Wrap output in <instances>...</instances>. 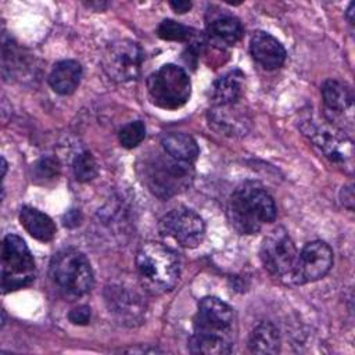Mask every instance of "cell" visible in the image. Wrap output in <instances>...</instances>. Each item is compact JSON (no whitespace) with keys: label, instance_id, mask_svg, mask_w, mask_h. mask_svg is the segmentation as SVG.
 Wrapping results in <instances>:
<instances>
[{"label":"cell","instance_id":"obj_1","mask_svg":"<svg viewBox=\"0 0 355 355\" xmlns=\"http://www.w3.org/2000/svg\"><path fill=\"white\" fill-rule=\"evenodd\" d=\"M194 331L187 347L193 354H230L236 337V313L230 305L216 297H205L198 302L193 320Z\"/></svg>","mask_w":355,"mask_h":355},{"label":"cell","instance_id":"obj_2","mask_svg":"<svg viewBox=\"0 0 355 355\" xmlns=\"http://www.w3.org/2000/svg\"><path fill=\"white\" fill-rule=\"evenodd\" d=\"M276 204L263 186L244 182L230 196L227 219L240 234H255L276 218Z\"/></svg>","mask_w":355,"mask_h":355},{"label":"cell","instance_id":"obj_3","mask_svg":"<svg viewBox=\"0 0 355 355\" xmlns=\"http://www.w3.org/2000/svg\"><path fill=\"white\" fill-rule=\"evenodd\" d=\"M136 269L143 287L153 294L171 291L180 277V258L171 247L148 241L136 254Z\"/></svg>","mask_w":355,"mask_h":355},{"label":"cell","instance_id":"obj_4","mask_svg":"<svg viewBox=\"0 0 355 355\" xmlns=\"http://www.w3.org/2000/svg\"><path fill=\"white\" fill-rule=\"evenodd\" d=\"M141 171L144 184L159 198H169L184 191L194 178L193 164L179 161L165 151L148 157Z\"/></svg>","mask_w":355,"mask_h":355},{"label":"cell","instance_id":"obj_5","mask_svg":"<svg viewBox=\"0 0 355 355\" xmlns=\"http://www.w3.org/2000/svg\"><path fill=\"white\" fill-rule=\"evenodd\" d=\"M50 277L57 288L69 298H78L93 287V270L86 255L75 248L55 252L50 261Z\"/></svg>","mask_w":355,"mask_h":355},{"label":"cell","instance_id":"obj_6","mask_svg":"<svg viewBox=\"0 0 355 355\" xmlns=\"http://www.w3.org/2000/svg\"><path fill=\"white\" fill-rule=\"evenodd\" d=\"M151 101L164 110L183 107L191 94V82L186 71L175 64H165L147 79Z\"/></svg>","mask_w":355,"mask_h":355},{"label":"cell","instance_id":"obj_7","mask_svg":"<svg viewBox=\"0 0 355 355\" xmlns=\"http://www.w3.org/2000/svg\"><path fill=\"white\" fill-rule=\"evenodd\" d=\"M301 130L329 161L349 172L352 171L354 143L344 130L330 121H319L313 118L304 121L301 123Z\"/></svg>","mask_w":355,"mask_h":355},{"label":"cell","instance_id":"obj_8","mask_svg":"<svg viewBox=\"0 0 355 355\" xmlns=\"http://www.w3.org/2000/svg\"><path fill=\"white\" fill-rule=\"evenodd\" d=\"M35 275V261L25 241L17 234H7L1 245V291L6 294L29 286Z\"/></svg>","mask_w":355,"mask_h":355},{"label":"cell","instance_id":"obj_9","mask_svg":"<svg viewBox=\"0 0 355 355\" xmlns=\"http://www.w3.org/2000/svg\"><path fill=\"white\" fill-rule=\"evenodd\" d=\"M259 255L265 269L270 275L288 283L298 252L284 227H276L263 239Z\"/></svg>","mask_w":355,"mask_h":355},{"label":"cell","instance_id":"obj_10","mask_svg":"<svg viewBox=\"0 0 355 355\" xmlns=\"http://www.w3.org/2000/svg\"><path fill=\"white\" fill-rule=\"evenodd\" d=\"M144 60L143 49L130 39L112 42L104 55L103 68L110 79L115 82H129L140 75Z\"/></svg>","mask_w":355,"mask_h":355},{"label":"cell","instance_id":"obj_11","mask_svg":"<svg viewBox=\"0 0 355 355\" xmlns=\"http://www.w3.org/2000/svg\"><path fill=\"white\" fill-rule=\"evenodd\" d=\"M159 233L173 239L184 248L197 247L205 236L202 218L190 208L178 207L164 215L159 220Z\"/></svg>","mask_w":355,"mask_h":355},{"label":"cell","instance_id":"obj_12","mask_svg":"<svg viewBox=\"0 0 355 355\" xmlns=\"http://www.w3.org/2000/svg\"><path fill=\"white\" fill-rule=\"evenodd\" d=\"M333 266V251L322 240H315L301 250L288 279L293 284H305L324 277Z\"/></svg>","mask_w":355,"mask_h":355},{"label":"cell","instance_id":"obj_13","mask_svg":"<svg viewBox=\"0 0 355 355\" xmlns=\"http://www.w3.org/2000/svg\"><path fill=\"white\" fill-rule=\"evenodd\" d=\"M104 300L110 313L122 324H140L146 313V301L132 287L111 284L104 290Z\"/></svg>","mask_w":355,"mask_h":355},{"label":"cell","instance_id":"obj_14","mask_svg":"<svg viewBox=\"0 0 355 355\" xmlns=\"http://www.w3.org/2000/svg\"><path fill=\"white\" fill-rule=\"evenodd\" d=\"M250 53L255 62L263 69L273 71L280 68L287 57L283 44L270 33L257 31L250 40Z\"/></svg>","mask_w":355,"mask_h":355},{"label":"cell","instance_id":"obj_15","mask_svg":"<svg viewBox=\"0 0 355 355\" xmlns=\"http://www.w3.org/2000/svg\"><path fill=\"white\" fill-rule=\"evenodd\" d=\"M236 104L229 105H216L209 110L208 119L209 125L227 136H237V135H245V132L250 129V118Z\"/></svg>","mask_w":355,"mask_h":355},{"label":"cell","instance_id":"obj_16","mask_svg":"<svg viewBox=\"0 0 355 355\" xmlns=\"http://www.w3.org/2000/svg\"><path fill=\"white\" fill-rule=\"evenodd\" d=\"M322 98L324 108L333 118H352L354 97L351 90L336 79H327L322 85Z\"/></svg>","mask_w":355,"mask_h":355},{"label":"cell","instance_id":"obj_17","mask_svg":"<svg viewBox=\"0 0 355 355\" xmlns=\"http://www.w3.org/2000/svg\"><path fill=\"white\" fill-rule=\"evenodd\" d=\"M245 76L240 69H232L214 82L209 90V98L214 107L236 104L243 96Z\"/></svg>","mask_w":355,"mask_h":355},{"label":"cell","instance_id":"obj_18","mask_svg":"<svg viewBox=\"0 0 355 355\" xmlns=\"http://www.w3.org/2000/svg\"><path fill=\"white\" fill-rule=\"evenodd\" d=\"M80 79V64L75 60H62L53 67L49 75V85L55 93L61 96H68L78 89Z\"/></svg>","mask_w":355,"mask_h":355},{"label":"cell","instance_id":"obj_19","mask_svg":"<svg viewBox=\"0 0 355 355\" xmlns=\"http://www.w3.org/2000/svg\"><path fill=\"white\" fill-rule=\"evenodd\" d=\"M19 222L22 227L36 240L47 243L51 241L57 233L53 219L39 211L37 208L24 205L19 211Z\"/></svg>","mask_w":355,"mask_h":355},{"label":"cell","instance_id":"obj_20","mask_svg":"<svg viewBox=\"0 0 355 355\" xmlns=\"http://www.w3.org/2000/svg\"><path fill=\"white\" fill-rule=\"evenodd\" d=\"M243 25L241 22L229 14L218 15L212 18L207 25V33L218 44L233 46L243 36Z\"/></svg>","mask_w":355,"mask_h":355},{"label":"cell","instance_id":"obj_21","mask_svg":"<svg viewBox=\"0 0 355 355\" xmlns=\"http://www.w3.org/2000/svg\"><path fill=\"white\" fill-rule=\"evenodd\" d=\"M247 345L252 354H277L280 351L279 329L272 322H261L251 331Z\"/></svg>","mask_w":355,"mask_h":355},{"label":"cell","instance_id":"obj_22","mask_svg":"<svg viewBox=\"0 0 355 355\" xmlns=\"http://www.w3.org/2000/svg\"><path fill=\"white\" fill-rule=\"evenodd\" d=\"M161 146L171 157L190 164H193L200 154L197 141L186 133H168L161 139Z\"/></svg>","mask_w":355,"mask_h":355},{"label":"cell","instance_id":"obj_23","mask_svg":"<svg viewBox=\"0 0 355 355\" xmlns=\"http://www.w3.org/2000/svg\"><path fill=\"white\" fill-rule=\"evenodd\" d=\"M72 169H73V175H75L76 180H79L82 183L93 180L98 173L97 162H96L94 157L92 155V153H89V151H82L75 157V159L72 162Z\"/></svg>","mask_w":355,"mask_h":355},{"label":"cell","instance_id":"obj_24","mask_svg":"<svg viewBox=\"0 0 355 355\" xmlns=\"http://www.w3.org/2000/svg\"><path fill=\"white\" fill-rule=\"evenodd\" d=\"M157 35L164 40L187 42L194 36V31L173 19H164L157 28Z\"/></svg>","mask_w":355,"mask_h":355},{"label":"cell","instance_id":"obj_25","mask_svg":"<svg viewBox=\"0 0 355 355\" xmlns=\"http://www.w3.org/2000/svg\"><path fill=\"white\" fill-rule=\"evenodd\" d=\"M146 137V126L141 121H133L125 125L118 135L119 143L125 148L137 147Z\"/></svg>","mask_w":355,"mask_h":355},{"label":"cell","instance_id":"obj_26","mask_svg":"<svg viewBox=\"0 0 355 355\" xmlns=\"http://www.w3.org/2000/svg\"><path fill=\"white\" fill-rule=\"evenodd\" d=\"M60 173V164L51 157H43L33 165V179L36 182H49Z\"/></svg>","mask_w":355,"mask_h":355},{"label":"cell","instance_id":"obj_27","mask_svg":"<svg viewBox=\"0 0 355 355\" xmlns=\"http://www.w3.org/2000/svg\"><path fill=\"white\" fill-rule=\"evenodd\" d=\"M68 319L73 324H87L90 322V308L86 305H80L78 308H73L68 313Z\"/></svg>","mask_w":355,"mask_h":355},{"label":"cell","instance_id":"obj_28","mask_svg":"<svg viewBox=\"0 0 355 355\" xmlns=\"http://www.w3.org/2000/svg\"><path fill=\"white\" fill-rule=\"evenodd\" d=\"M340 198L341 202L344 204V207H347L348 209H354V202H355V197H354V187L352 184L344 186L341 193H340Z\"/></svg>","mask_w":355,"mask_h":355},{"label":"cell","instance_id":"obj_29","mask_svg":"<svg viewBox=\"0 0 355 355\" xmlns=\"http://www.w3.org/2000/svg\"><path fill=\"white\" fill-rule=\"evenodd\" d=\"M80 212L78 209H71L64 215V225L68 227H75L80 223Z\"/></svg>","mask_w":355,"mask_h":355},{"label":"cell","instance_id":"obj_30","mask_svg":"<svg viewBox=\"0 0 355 355\" xmlns=\"http://www.w3.org/2000/svg\"><path fill=\"white\" fill-rule=\"evenodd\" d=\"M169 6L173 8L175 12L184 14V12H187V11L191 8V1H187V0H178V1H171Z\"/></svg>","mask_w":355,"mask_h":355},{"label":"cell","instance_id":"obj_31","mask_svg":"<svg viewBox=\"0 0 355 355\" xmlns=\"http://www.w3.org/2000/svg\"><path fill=\"white\" fill-rule=\"evenodd\" d=\"M126 352H161L158 348H132L126 349Z\"/></svg>","mask_w":355,"mask_h":355},{"label":"cell","instance_id":"obj_32","mask_svg":"<svg viewBox=\"0 0 355 355\" xmlns=\"http://www.w3.org/2000/svg\"><path fill=\"white\" fill-rule=\"evenodd\" d=\"M354 3H349V7L347 10V18H348V22L352 25L354 24Z\"/></svg>","mask_w":355,"mask_h":355},{"label":"cell","instance_id":"obj_33","mask_svg":"<svg viewBox=\"0 0 355 355\" xmlns=\"http://www.w3.org/2000/svg\"><path fill=\"white\" fill-rule=\"evenodd\" d=\"M1 164H3V178L6 176V172H7V162H6V159H4V157H1Z\"/></svg>","mask_w":355,"mask_h":355}]
</instances>
